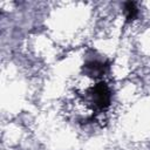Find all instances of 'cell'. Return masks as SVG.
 Wrapping results in <instances>:
<instances>
[{
	"instance_id": "7a4b0ae2",
	"label": "cell",
	"mask_w": 150,
	"mask_h": 150,
	"mask_svg": "<svg viewBox=\"0 0 150 150\" xmlns=\"http://www.w3.org/2000/svg\"><path fill=\"white\" fill-rule=\"evenodd\" d=\"M108 68H109V63L108 62H104V61H101V60H97V59L88 60L83 64L84 74L89 75V76H94V77L102 76L103 74H105Z\"/></svg>"
},
{
	"instance_id": "6da1fadb",
	"label": "cell",
	"mask_w": 150,
	"mask_h": 150,
	"mask_svg": "<svg viewBox=\"0 0 150 150\" xmlns=\"http://www.w3.org/2000/svg\"><path fill=\"white\" fill-rule=\"evenodd\" d=\"M88 101L96 112H102L110 107L111 103V90L108 84L103 81L97 82L87 90Z\"/></svg>"
},
{
	"instance_id": "3957f363",
	"label": "cell",
	"mask_w": 150,
	"mask_h": 150,
	"mask_svg": "<svg viewBox=\"0 0 150 150\" xmlns=\"http://www.w3.org/2000/svg\"><path fill=\"white\" fill-rule=\"evenodd\" d=\"M124 13H125V19L128 22L132 21L137 14H138V9L136 7V4L135 2H131V1H128L124 4Z\"/></svg>"
}]
</instances>
